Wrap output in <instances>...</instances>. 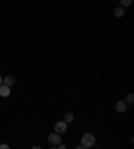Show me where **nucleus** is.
I'll use <instances>...</instances> for the list:
<instances>
[{"instance_id": "obj_1", "label": "nucleus", "mask_w": 134, "mask_h": 149, "mask_svg": "<svg viewBox=\"0 0 134 149\" xmlns=\"http://www.w3.org/2000/svg\"><path fill=\"white\" fill-rule=\"evenodd\" d=\"M95 144V137L91 133H86L82 137V146L83 148H91Z\"/></svg>"}, {"instance_id": "obj_2", "label": "nucleus", "mask_w": 134, "mask_h": 149, "mask_svg": "<svg viewBox=\"0 0 134 149\" xmlns=\"http://www.w3.org/2000/svg\"><path fill=\"white\" fill-rule=\"evenodd\" d=\"M54 129H55V133H58V134H63V133L67 130V124H66L65 121H59V122L55 124Z\"/></svg>"}, {"instance_id": "obj_3", "label": "nucleus", "mask_w": 134, "mask_h": 149, "mask_svg": "<svg viewBox=\"0 0 134 149\" xmlns=\"http://www.w3.org/2000/svg\"><path fill=\"white\" fill-rule=\"evenodd\" d=\"M48 141H50V144H52V145H58V144H60V136L58 134V133H51V134L48 136Z\"/></svg>"}, {"instance_id": "obj_4", "label": "nucleus", "mask_w": 134, "mask_h": 149, "mask_svg": "<svg viewBox=\"0 0 134 149\" xmlns=\"http://www.w3.org/2000/svg\"><path fill=\"white\" fill-rule=\"evenodd\" d=\"M11 89L7 85H0V97H10Z\"/></svg>"}, {"instance_id": "obj_5", "label": "nucleus", "mask_w": 134, "mask_h": 149, "mask_svg": "<svg viewBox=\"0 0 134 149\" xmlns=\"http://www.w3.org/2000/svg\"><path fill=\"white\" fill-rule=\"evenodd\" d=\"M126 101H118L117 105H115V109H117V111H119V113H124V111H126Z\"/></svg>"}, {"instance_id": "obj_6", "label": "nucleus", "mask_w": 134, "mask_h": 149, "mask_svg": "<svg viewBox=\"0 0 134 149\" xmlns=\"http://www.w3.org/2000/svg\"><path fill=\"white\" fill-rule=\"evenodd\" d=\"M15 82H16V79H15L14 75H7L3 79V83H4V85H7V86H12Z\"/></svg>"}, {"instance_id": "obj_7", "label": "nucleus", "mask_w": 134, "mask_h": 149, "mask_svg": "<svg viewBox=\"0 0 134 149\" xmlns=\"http://www.w3.org/2000/svg\"><path fill=\"white\" fill-rule=\"evenodd\" d=\"M125 15V8L124 7H118L114 10V16L115 17H122Z\"/></svg>"}, {"instance_id": "obj_8", "label": "nucleus", "mask_w": 134, "mask_h": 149, "mask_svg": "<svg viewBox=\"0 0 134 149\" xmlns=\"http://www.w3.org/2000/svg\"><path fill=\"white\" fill-rule=\"evenodd\" d=\"M72 120H74V114H72V113H67V114L65 116V120H63V121L67 124V122H71Z\"/></svg>"}, {"instance_id": "obj_9", "label": "nucleus", "mask_w": 134, "mask_h": 149, "mask_svg": "<svg viewBox=\"0 0 134 149\" xmlns=\"http://www.w3.org/2000/svg\"><path fill=\"white\" fill-rule=\"evenodd\" d=\"M131 3H133V0H121V4H122V7H129Z\"/></svg>"}, {"instance_id": "obj_10", "label": "nucleus", "mask_w": 134, "mask_h": 149, "mask_svg": "<svg viewBox=\"0 0 134 149\" xmlns=\"http://www.w3.org/2000/svg\"><path fill=\"white\" fill-rule=\"evenodd\" d=\"M126 100H127V102H129V104H133V102H134V94L133 93H129V94H127V97H126Z\"/></svg>"}, {"instance_id": "obj_11", "label": "nucleus", "mask_w": 134, "mask_h": 149, "mask_svg": "<svg viewBox=\"0 0 134 149\" xmlns=\"http://www.w3.org/2000/svg\"><path fill=\"white\" fill-rule=\"evenodd\" d=\"M8 148H10V146L6 145V144H1V145H0V149H8Z\"/></svg>"}, {"instance_id": "obj_12", "label": "nucleus", "mask_w": 134, "mask_h": 149, "mask_svg": "<svg viewBox=\"0 0 134 149\" xmlns=\"http://www.w3.org/2000/svg\"><path fill=\"white\" fill-rule=\"evenodd\" d=\"M1 83H3V78H1V77H0V85H1Z\"/></svg>"}]
</instances>
